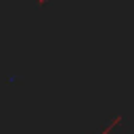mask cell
<instances>
[{
    "instance_id": "cell-1",
    "label": "cell",
    "mask_w": 134,
    "mask_h": 134,
    "mask_svg": "<svg viewBox=\"0 0 134 134\" xmlns=\"http://www.w3.org/2000/svg\"><path fill=\"white\" fill-rule=\"evenodd\" d=\"M119 121H121V115H117V117H113V121H111V124H109V126H107V128H105V130H103L100 134H109V132H111V130H113L115 126H119Z\"/></svg>"
}]
</instances>
